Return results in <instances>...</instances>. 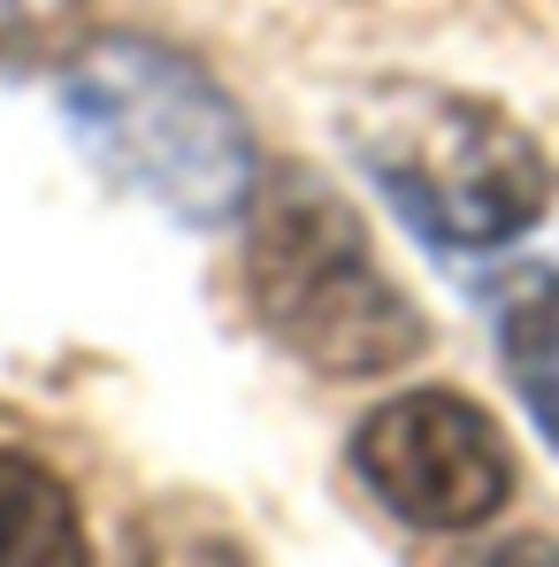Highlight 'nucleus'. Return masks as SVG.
Segmentation results:
<instances>
[{"mask_svg":"<svg viewBox=\"0 0 559 567\" xmlns=\"http://www.w3.org/2000/svg\"><path fill=\"white\" fill-rule=\"evenodd\" d=\"M338 131L369 185L437 254H498L529 238L559 199V169L537 131L483 93L383 78L345 100Z\"/></svg>","mask_w":559,"mask_h":567,"instance_id":"f257e3e1","label":"nucleus"},{"mask_svg":"<svg viewBox=\"0 0 559 567\" xmlns=\"http://www.w3.org/2000/svg\"><path fill=\"white\" fill-rule=\"evenodd\" d=\"M62 115L100 177L154 199L177 223H230L253 207V131L230 93L177 47L107 31L85 39L62 70Z\"/></svg>","mask_w":559,"mask_h":567,"instance_id":"f03ea898","label":"nucleus"},{"mask_svg":"<svg viewBox=\"0 0 559 567\" xmlns=\"http://www.w3.org/2000/svg\"><path fill=\"white\" fill-rule=\"evenodd\" d=\"M246 230V291L283 353L322 377H391L429 346L422 307L375 261L353 207L314 177H277Z\"/></svg>","mask_w":559,"mask_h":567,"instance_id":"7ed1b4c3","label":"nucleus"},{"mask_svg":"<svg viewBox=\"0 0 559 567\" xmlns=\"http://www.w3.org/2000/svg\"><path fill=\"white\" fill-rule=\"evenodd\" d=\"M353 468L406 529H475L514 498V445L467 391H398L353 430Z\"/></svg>","mask_w":559,"mask_h":567,"instance_id":"20e7f679","label":"nucleus"},{"mask_svg":"<svg viewBox=\"0 0 559 567\" xmlns=\"http://www.w3.org/2000/svg\"><path fill=\"white\" fill-rule=\"evenodd\" d=\"M490 338H498V369L514 383V399L529 406L537 437L559 453V261H514L498 269L490 291Z\"/></svg>","mask_w":559,"mask_h":567,"instance_id":"39448f33","label":"nucleus"},{"mask_svg":"<svg viewBox=\"0 0 559 567\" xmlns=\"http://www.w3.org/2000/svg\"><path fill=\"white\" fill-rule=\"evenodd\" d=\"M0 567H93L70 491L23 453H0Z\"/></svg>","mask_w":559,"mask_h":567,"instance_id":"423d86ee","label":"nucleus"},{"mask_svg":"<svg viewBox=\"0 0 559 567\" xmlns=\"http://www.w3.org/2000/svg\"><path fill=\"white\" fill-rule=\"evenodd\" d=\"M85 47V0H0V70H46Z\"/></svg>","mask_w":559,"mask_h":567,"instance_id":"0eeeda50","label":"nucleus"},{"mask_svg":"<svg viewBox=\"0 0 559 567\" xmlns=\"http://www.w3.org/2000/svg\"><path fill=\"white\" fill-rule=\"evenodd\" d=\"M475 567H559V545L552 537H506L498 553H483Z\"/></svg>","mask_w":559,"mask_h":567,"instance_id":"6e6552de","label":"nucleus"}]
</instances>
